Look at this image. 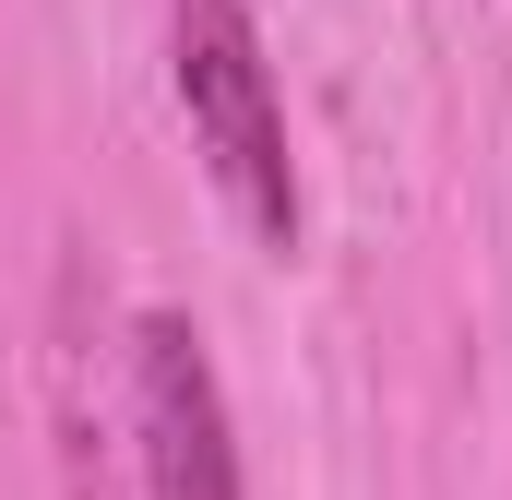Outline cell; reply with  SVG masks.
Masks as SVG:
<instances>
[{
    "label": "cell",
    "mask_w": 512,
    "mask_h": 500,
    "mask_svg": "<svg viewBox=\"0 0 512 500\" xmlns=\"http://www.w3.org/2000/svg\"><path fill=\"white\" fill-rule=\"evenodd\" d=\"M167 72H179L191 143H203L215 191L239 203V227L262 250H298V155H286V108L262 72L251 0H167Z\"/></svg>",
    "instance_id": "cell-1"
},
{
    "label": "cell",
    "mask_w": 512,
    "mask_h": 500,
    "mask_svg": "<svg viewBox=\"0 0 512 500\" xmlns=\"http://www.w3.org/2000/svg\"><path fill=\"white\" fill-rule=\"evenodd\" d=\"M131 393H143V489L155 500H239V441H227V393L215 358L179 310H143L131 334Z\"/></svg>",
    "instance_id": "cell-2"
}]
</instances>
